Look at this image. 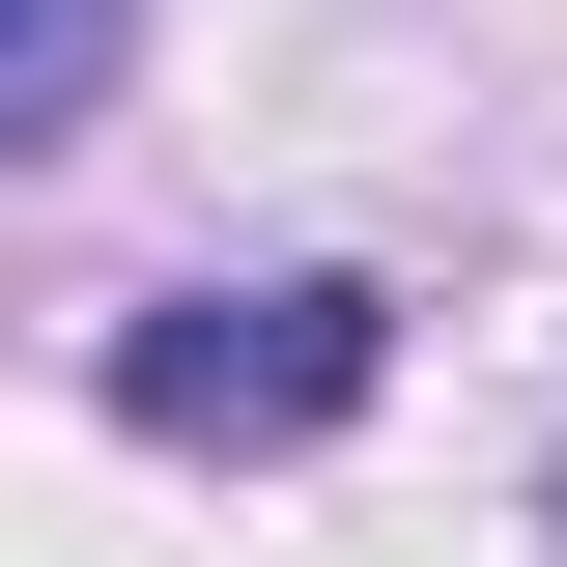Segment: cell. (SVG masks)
I'll list each match as a JSON object with an SVG mask.
<instances>
[{"label":"cell","mask_w":567,"mask_h":567,"mask_svg":"<svg viewBox=\"0 0 567 567\" xmlns=\"http://www.w3.org/2000/svg\"><path fill=\"white\" fill-rule=\"evenodd\" d=\"M0 114H29V142L114 114V0H0Z\"/></svg>","instance_id":"7a4b0ae2"},{"label":"cell","mask_w":567,"mask_h":567,"mask_svg":"<svg viewBox=\"0 0 567 567\" xmlns=\"http://www.w3.org/2000/svg\"><path fill=\"white\" fill-rule=\"evenodd\" d=\"M369 369H398L369 284H199V312H142V341H114V398L171 425V454H284V425H341Z\"/></svg>","instance_id":"6da1fadb"}]
</instances>
